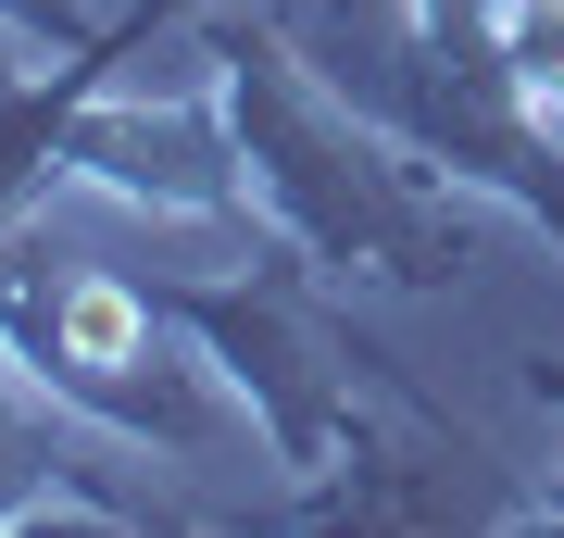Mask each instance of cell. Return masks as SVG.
Instances as JSON below:
<instances>
[{"mask_svg":"<svg viewBox=\"0 0 564 538\" xmlns=\"http://www.w3.org/2000/svg\"><path fill=\"white\" fill-rule=\"evenodd\" d=\"M502 51H514V76L540 88V100H564V0H514Z\"/></svg>","mask_w":564,"mask_h":538,"instance_id":"2","label":"cell"},{"mask_svg":"<svg viewBox=\"0 0 564 538\" xmlns=\"http://www.w3.org/2000/svg\"><path fill=\"white\" fill-rule=\"evenodd\" d=\"M139 339H151V314H139L126 288L88 276L76 300H63V351H76V363H101V376H113V363H139Z\"/></svg>","mask_w":564,"mask_h":538,"instance_id":"1","label":"cell"}]
</instances>
